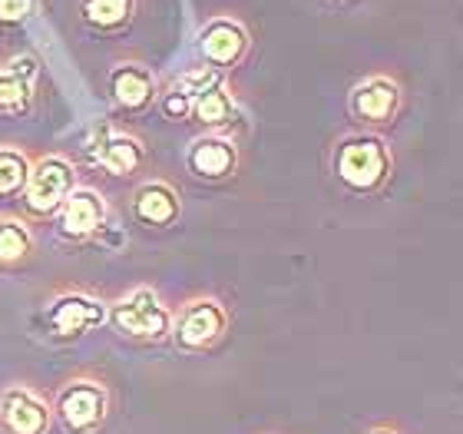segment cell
<instances>
[{"mask_svg": "<svg viewBox=\"0 0 463 434\" xmlns=\"http://www.w3.org/2000/svg\"><path fill=\"white\" fill-rule=\"evenodd\" d=\"M193 166L195 173L203 176H222L232 166V149L225 143H219V140H205V143L195 146Z\"/></svg>", "mask_w": 463, "mask_h": 434, "instance_id": "11", "label": "cell"}, {"mask_svg": "<svg viewBox=\"0 0 463 434\" xmlns=\"http://www.w3.org/2000/svg\"><path fill=\"white\" fill-rule=\"evenodd\" d=\"M116 322L133 335H163L165 332V312L156 305L149 292H136L133 299L123 302L116 309Z\"/></svg>", "mask_w": 463, "mask_h": 434, "instance_id": "3", "label": "cell"}, {"mask_svg": "<svg viewBox=\"0 0 463 434\" xmlns=\"http://www.w3.org/2000/svg\"><path fill=\"white\" fill-rule=\"evenodd\" d=\"M30 4L33 0H0V17L4 20H20L30 14Z\"/></svg>", "mask_w": 463, "mask_h": 434, "instance_id": "20", "label": "cell"}, {"mask_svg": "<svg viewBox=\"0 0 463 434\" xmlns=\"http://www.w3.org/2000/svg\"><path fill=\"white\" fill-rule=\"evenodd\" d=\"M99 216H103V206H99L97 196L77 193L67 203V213H63V229L70 236H87L90 229H97Z\"/></svg>", "mask_w": 463, "mask_h": 434, "instance_id": "8", "label": "cell"}, {"mask_svg": "<svg viewBox=\"0 0 463 434\" xmlns=\"http://www.w3.org/2000/svg\"><path fill=\"white\" fill-rule=\"evenodd\" d=\"M113 90L119 103H126V107H139L149 100V80H146V73H136V70H119L113 77Z\"/></svg>", "mask_w": 463, "mask_h": 434, "instance_id": "13", "label": "cell"}, {"mask_svg": "<svg viewBox=\"0 0 463 434\" xmlns=\"http://www.w3.org/2000/svg\"><path fill=\"white\" fill-rule=\"evenodd\" d=\"M169 113H179V116H183L185 113V100L183 97H173V100H169Z\"/></svg>", "mask_w": 463, "mask_h": 434, "instance_id": "21", "label": "cell"}, {"mask_svg": "<svg viewBox=\"0 0 463 434\" xmlns=\"http://www.w3.org/2000/svg\"><path fill=\"white\" fill-rule=\"evenodd\" d=\"M24 179H27L24 159H20V156H14V153H0V196L17 193Z\"/></svg>", "mask_w": 463, "mask_h": 434, "instance_id": "17", "label": "cell"}, {"mask_svg": "<svg viewBox=\"0 0 463 434\" xmlns=\"http://www.w3.org/2000/svg\"><path fill=\"white\" fill-rule=\"evenodd\" d=\"M136 213H139V219L153 222V226H163V222H169L175 216L173 193L163 189V186H149V189H143L139 199H136Z\"/></svg>", "mask_w": 463, "mask_h": 434, "instance_id": "10", "label": "cell"}, {"mask_svg": "<svg viewBox=\"0 0 463 434\" xmlns=\"http://www.w3.org/2000/svg\"><path fill=\"white\" fill-rule=\"evenodd\" d=\"M99 163L107 166V169H113V173H129V169L139 163V149H136V143H129V140H113V143L103 146Z\"/></svg>", "mask_w": 463, "mask_h": 434, "instance_id": "15", "label": "cell"}, {"mask_svg": "<svg viewBox=\"0 0 463 434\" xmlns=\"http://www.w3.org/2000/svg\"><path fill=\"white\" fill-rule=\"evenodd\" d=\"M129 14V0H87V17L93 24H119V20Z\"/></svg>", "mask_w": 463, "mask_h": 434, "instance_id": "16", "label": "cell"}, {"mask_svg": "<svg viewBox=\"0 0 463 434\" xmlns=\"http://www.w3.org/2000/svg\"><path fill=\"white\" fill-rule=\"evenodd\" d=\"M30 77H33V63L24 60V63H14V70L0 73V107H10V103H20L27 97Z\"/></svg>", "mask_w": 463, "mask_h": 434, "instance_id": "12", "label": "cell"}, {"mask_svg": "<svg viewBox=\"0 0 463 434\" xmlns=\"http://www.w3.org/2000/svg\"><path fill=\"white\" fill-rule=\"evenodd\" d=\"M394 107V87H387V83H371L367 90L357 93V110L371 120H384Z\"/></svg>", "mask_w": 463, "mask_h": 434, "instance_id": "14", "label": "cell"}, {"mask_svg": "<svg viewBox=\"0 0 463 434\" xmlns=\"http://www.w3.org/2000/svg\"><path fill=\"white\" fill-rule=\"evenodd\" d=\"M67 189H70V169L60 163V159H47V163L37 166V173L30 176L27 199L33 209L50 213V209H57V203L67 196Z\"/></svg>", "mask_w": 463, "mask_h": 434, "instance_id": "2", "label": "cell"}, {"mask_svg": "<svg viewBox=\"0 0 463 434\" xmlns=\"http://www.w3.org/2000/svg\"><path fill=\"white\" fill-rule=\"evenodd\" d=\"M205 57L215 60V63H229V60L239 57L241 50V30L232 27V24H215L203 40Z\"/></svg>", "mask_w": 463, "mask_h": 434, "instance_id": "9", "label": "cell"}, {"mask_svg": "<svg viewBox=\"0 0 463 434\" xmlns=\"http://www.w3.org/2000/svg\"><path fill=\"white\" fill-rule=\"evenodd\" d=\"M4 418H7L10 431L17 434H40L47 425V411L37 398H30L27 391H10L4 398Z\"/></svg>", "mask_w": 463, "mask_h": 434, "instance_id": "4", "label": "cell"}, {"mask_svg": "<svg viewBox=\"0 0 463 434\" xmlns=\"http://www.w3.org/2000/svg\"><path fill=\"white\" fill-rule=\"evenodd\" d=\"M219 328H222V315H219L215 305H195V309L185 312L179 338L185 345H205V342H213L219 335Z\"/></svg>", "mask_w": 463, "mask_h": 434, "instance_id": "6", "label": "cell"}, {"mask_svg": "<svg viewBox=\"0 0 463 434\" xmlns=\"http://www.w3.org/2000/svg\"><path fill=\"white\" fill-rule=\"evenodd\" d=\"M99 415H103V395H99L97 388L80 385L63 395V418H67V425L90 428L93 421H99Z\"/></svg>", "mask_w": 463, "mask_h": 434, "instance_id": "5", "label": "cell"}, {"mask_svg": "<svg viewBox=\"0 0 463 434\" xmlns=\"http://www.w3.org/2000/svg\"><path fill=\"white\" fill-rule=\"evenodd\" d=\"M27 252V236L17 226H0V259H17Z\"/></svg>", "mask_w": 463, "mask_h": 434, "instance_id": "19", "label": "cell"}, {"mask_svg": "<svg viewBox=\"0 0 463 434\" xmlns=\"http://www.w3.org/2000/svg\"><path fill=\"white\" fill-rule=\"evenodd\" d=\"M229 110H232V103L222 90H209V93H203V100H199V116H203L205 123H222L225 116H229Z\"/></svg>", "mask_w": 463, "mask_h": 434, "instance_id": "18", "label": "cell"}, {"mask_svg": "<svg viewBox=\"0 0 463 434\" xmlns=\"http://www.w3.org/2000/svg\"><path fill=\"white\" fill-rule=\"evenodd\" d=\"M99 319H103V312L83 299H63L57 302V309L50 312V322H53V328H57L60 335L80 332V328H87L90 322H99Z\"/></svg>", "mask_w": 463, "mask_h": 434, "instance_id": "7", "label": "cell"}, {"mask_svg": "<svg viewBox=\"0 0 463 434\" xmlns=\"http://www.w3.org/2000/svg\"><path fill=\"white\" fill-rule=\"evenodd\" d=\"M338 169L347 183L357 186V189H364V186H374L377 179L384 176V153H381V146L371 143V140H367V143H351L341 149Z\"/></svg>", "mask_w": 463, "mask_h": 434, "instance_id": "1", "label": "cell"}]
</instances>
